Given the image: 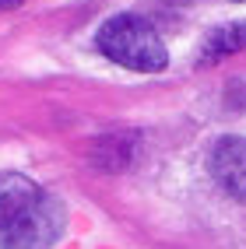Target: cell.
<instances>
[{
    "label": "cell",
    "mask_w": 246,
    "mask_h": 249,
    "mask_svg": "<svg viewBox=\"0 0 246 249\" xmlns=\"http://www.w3.org/2000/svg\"><path fill=\"white\" fill-rule=\"evenodd\" d=\"M63 204L53 196L39 193L18 218L0 231V246L4 249H53L57 239L63 235Z\"/></svg>",
    "instance_id": "7a4b0ae2"
},
{
    "label": "cell",
    "mask_w": 246,
    "mask_h": 249,
    "mask_svg": "<svg viewBox=\"0 0 246 249\" xmlns=\"http://www.w3.org/2000/svg\"><path fill=\"white\" fill-rule=\"evenodd\" d=\"M39 196V186L21 172H0V231Z\"/></svg>",
    "instance_id": "277c9868"
},
{
    "label": "cell",
    "mask_w": 246,
    "mask_h": 249,
    "mask_svg": "<svg viewBox=\"0 0 246 249\" xmlns=\"http://www.w3.org/2000/svg\"><path fill=\"white\" fill-rule=\"evenodd\" d=\"M239 49H246V21H236V25H225V28H218V32H211L208 42H204L201 63L232 56V53H239Z\"/></svg>",
    "instance_id": "8992f818"
},
{
    "label": "cell",
    "mask_w": 246,
    "mask_h": 249,
    "mask_svg": "<svg viewBox=\"0 0 246 249\" xmlns=\"http://www.w3.org/2000/svg\"><path fill=\"white\" fill-rule=\"evenodd\" d=\"M92 161L106 172H120L134 161V137L130 134H106L92 144Z\"/></svg>",
    "instance_id": "5b68a950"
},
{
    "label": "cell",
    "mask_w": 246,
    "mask_h": 249,
    "mask_svg": "<svg viewBox=\"0 0 246 249\" xmlns=\"http://www.w3.org/2000/svg\"><path fill=\"white\" fill-rule=\"evenodd\" d=\"M211 176L232 196H246V141L225 137L211 151Z\"/></svg>",
    "instance_id": "3957f363"
},
{
    "label": "cell",
    "mask_w": 246,
    "mask_h": 249,
    "mask_svg": "<svg viewBox=\"0 0 246 249\" xmlns=\"http://www.w3.org/2000/svg\"><path fill=\"white\" fill-rule=\"evenodd\" d=\"M21 0H0V11H7V7H18Z\"/></svg>",
    "instance_id": "52a82bcc"
},
{
    "label": "cell",
    "mask_w": 246,
    "mask_h": 249,
    "mask_svg": "<svg viewBox=\"0 0 246 249\" xmlns=\"http://www.w3.org/2000/svg\"><path fill=\"white\" fill-rule=\"evenodd\" d=\"M172 4H187V0H172Z\"/></svg>",
    "instance_id": "ba28073f"
},
{
    "label": "cell",
    "mask_w": 246,
    "mask_h": 249,
    "mask_svg": "<svg viewBox=\"0 0 246 249\" xmlns=\"http://www.w3.org/2000/svg\"><path fill=\"white\" fill-rule=\"evenodd\" d=\"M98 49L120 63L127 71H141V74H155L169 63V53L162 46L158 32L151 21L137 18V14H116L98 28Z\"/></svg>",
    "instance_id": "6da1fadb"
}]
</instances>
